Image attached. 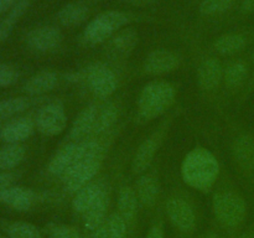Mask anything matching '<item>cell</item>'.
Wrapping results in <instances>:
<instances>
[{
	"instance_id": "obj_9",
	"label": "cell",
	"mask_w": 254,
	"mask_h": 238,
	"mask_svg": "<svg viewBox=\"0 0 254 238\" xmlns=\"http://www.w3.org/2000/svg\"><path fill=\"white\" fill-rule=\"evenodd\" d=\"M165 212L170 222L179 232L191 235L196 228V213L185 198L173 196L165 203Z\"/></svg>"
},
{
	"instance_id": "obj_16",
	"label": "cell",
	"mask_w": 254,
	"mask_h": 238,
	"mask_svg": "<svg viewBox=\"0 0 254 238\" xmlns=\"http://www.w3.org/2000/svg\"><path fill=\"white\" fill-rule=\"evenodd\" d=\"M139 200L136 191L128 185L122 186L118 193V202H117V212L124 218L129 227V232L134 230L136 216H138Z\"/></svg>"
},
{
	"instance_id": "obj_15",
	"label": "cell",
	"mask_w": 254,
	"mask_h": 238,
	"mask_svg": "<svg viewBox=\"0 0 254 238\" xmlns=\"http://www.w3.org/2000/svg\"><path fill=\"white\" fill-rule=\"evenodd\" d=\"M108 207H109V197L106 187L101 191L96 200L92 202V205L82 213V221L83 226L87 231L93 232L97 228L103 226L108 217Z\"/></svg>"
},
{
	"instance_id": "obj_40",
	"label": "cell",
	"mask_w": 254,
	"mask_h": 238,
	"mask_svg": "<svg viewBox=\"0 0 254 238\" xmlns=\"http://www.w3.org/2000/svg\"><path fill=\"white\" fill-rule=\"evenodd\" d=\"M122 1L129 5H134V6H144V5L151 4L155 0H122Z\"/></svg>"
},
{
	"instance_id": "obj_1",
	"label": "cell",
	"mask_w": 254,
	"mask_h": 238,
	"mask_svg": "<svg viewBox=\"0 0 254 238\" xmlns=\"http://www.w3.org/2000/svg\"><path fill=\"white\" fill-rule=\"evenodd\" d=\"M218 175L220 163L210 150L197 146L186 154L181 165V176L188 186L207 192L213 187Z\"/></svg>"
},
{
	"instance_id": "obj_41",
	"label": "cell",
	"mask_w": 254,
	"mask_h": 238,
	"mask_svg": "<svg viewBox=\"0 0 254 238\" xmlns=\"http://www.w3.org/2000/svg\"><path fill=\"white\" fill-rule=\"evenodd\" d=\"M242 10L245 12H253L254 11V0H243Z\"/></svg>"
},
{
	"instance_id": "obj_17",
	"label": "cell",
	"mask_w": 254,
	"mask_h": 238,
	"mask_svg": "<svg viewBox=\"0 0 254 238\" xmlns=\"http://www.w3.org/2000/svg\"><path fill=\"white\" fill-rule=\"evenodd\" d=\"M223 79V68L221 62L215 57H208L198 67V86L202 91L212 92L218 88Z\"/></svg>"
},
{
	"instance_id": "obj_19",
	"label": "cell",
	"mask_w": 254,
	"mask_h": 238,
	"mask_svg": "<svg viewBox=\"0 0 254 238\" xmlns=\"http://www.w3.org/2000/svg\"><path fill=\"white\" fill-rule=\"evenodd\" d=\"M37 195L34 190L22 186H11L2 193L0 202L16 211H29L35 205Z\"/></svg>"
},
{
	"instance_id": "obj_6",
	"label": "cell",
	"mask_w": 254,
	"mask_h": 238,
	"mask_svg": "<svg viewBox=\"0 0 254 238\" xmlns=\"http://www.w3.org/2000/svg\"><path fill=\"white\" fill-rule=\"evenodd\" d=\"M103 156V149H101L96 153L84 156L71 170L67 171L66 175L62 178L64 190L74 195L79 188L93 181L102 168Z\"/></svg>"
},
{
	"instance_id": "obj_8",
	"label": "cell",
	"mask_w": 254,
	"mask_h": 238,
	"mask_svg": "<svg viewBox=\"0 0 254 238\" xmlns=\"http://www.w3.org/2000/svg\"><path fill=\"white\" fill-rule=\"evenodd\" d=\"M34 120L40 133L46 136H56L66 129L67 114L62 103L51 102L39 109Z\"/></svg>"
},
{
	"instance_id": "obj_33",
	"label": "cell",
	"mask_w": 254,
	"mask_h": 238,
	"mask_svg": "<svg viewBox=\"0 0 254 238\" xmlns=\"http://www.w3.org/2000/svg\"><path fill=\"white\" fill-rule=\"evenodd\" d=\"M233 2L235 0H203L200 5V12L206 16L222 14L232 6Z\"/></svg>"
},
{
	"instance_id": "obj_34",
	"label": "cell",
	"mask_w": 254,
	"mask_h": 238,
	"mask_svg": "<svg viewBox=\"0 0 254 238\" xmlns=\"http://www.w3.org/2000/svg\"><path fill=\"white\" fill-rule=\"evenodd\" d=\"M20 72L9 63H0V88L10 87L19 81Z\"/></svg>"
},
{
	"instance_id": "obj_39",
	"label": "cell",
	"mask_w": 254,
	"mask_h": 238,
	"mask_svg": "<svg viewBox=\"0 0 254 238\" xmlns=\"http://www.w3.org/2000/svg\"><path fill=\"white\" fill-rule=\"evenodd\" d=\"M91 238H109L108 232H107V227H106V223L103 226H101L99 228H97L96 231L92 232Z\"/></svg>"
},
{
	"instance_id": "obj_25",
	"label": "cell",
	"mask_w": 254,
	"mask_h": 238,
	"mask_svg": "<svg viewBox=\"0 0 254 238\" xmlns=\"http://www.w3.org/2000/svg\"><path fill=\"white\" fill-rule=\"evenodd\" d=\"M26 149L21 144H6L0 148V171H12L24 161Z\"/></svg>"
},
{
	"instance_id": "obj_37",
	"label": "cell",
	"mask_w": 254,
	"mask_h": 238,
	"mask_svg": "<svg viewBox=\"0 0 254 238\" xmlns=\"http://www.w3.org/2000/svg\"><path fill=\"white\" fill-rule=\"evenodd\" d=\"M145 238H165V235H164V228L163 223L159 221V222H155L150 227L149 232L146 233Z\"/></svg>"
},
{
	"instance_id": "obj_2",
	"label": "cell",
	"mask_w": 254,
	"mask_h": 238,
	"mask_svg": "<svg viewBox=\"0 0 254 238\" xmlns=\"http://www.w3.org/2000/svg\"><path fill=\"white\" fill-rule=\"evenodd\" d=\"M176 91L166 81H153L143 87L138 99V117L144 121L163 116L175 102Z\"/></svg>"
},
{
	"instance_id": "obj_4",
	"label": "cell",
	"mask_w": 254,
	"mask_h": 238,
	"mask_svg": "<svg viewBox=\"0 0 254 238\" xmlns=\"http://www.w3.org/2000/svg\"><path fill=\"white\" fill-rule=\"evenodd\" d=\"M101 149L103 148L94 139H86V140L77 141V143L71 141V143L62 146L52 156L49 165H47V171L52 176L64 178L67 174V171L71 170L84 156L89 155L92 153H96V151L101 150Z\"/></svg>"
},
{
	"instance_id": "obj_27",
	"label": "cell",
	"mask_w": 254,
	"mask_h": 238,
	"mask_svg": "<svg viewBox=\"0 0 254 238\" xmlns=\"http://www.w3.org/2000/svg\"><path fill=\"white\" fill-rule=\"evenodd\" d=\"M246 46L245 36L240 34H226L213 42V49L217 54L228 56L242 51Z\"/></svg>"
},
{
	"instance_id": "obj_13",
	"label": "cell",
	"mask_w": 254,
	"mask_h": 238,
	"mask_svg": "<svg viewBox=\"0 0 254 238\" xmlns=\"http://www.w3.org/2000/svg\"><path fill=\"white\" fill-rule=\"evenodd\" d=\"M98 108L99 107H97L96 104H89V106H87L86 108L79 112L78 116L76 117V119L72 123L71 129H69V140L77 143V141L86 140L89 136L93 135Z\"/></svg>"
},
{
	"instance_id": "obj_31",
	"label": "cell",
	"mask_w": 254,
	"mask_h": 238,
	"mask_svg": "<svg viewBox=\"0 0 254 238\" xmlns=\"http://www.w3.org/2000/svg\"><path fill=\"white\" fill-rule=\"evenodd\" d=\"M9 238H44L39 228L29 222H12L7 226Z\"/></svg>"
},
{
	"instance_id": "obj_32",
	"label": "cell",
	"mask_w": 254,
	"mask_h": 238,
	"mask_svg": "<svg viewBox=\"0 0 254 238\" xmlns=\"http://www.w3.org/2000/svg\"><path fill=\"white\" fill-rule=\"evenodd\" d=\"M106 227L109 238H127L129 235L128 225L117 211L109 213L106 221Z\"/></svg>"
},
{
	"instance_id": "obj_29",
	"label": "cell",
	"mask_w": 254,
	"mask_h": 238,
	"mask_svg": "<svg viewBox=\"0 0 254 238\" xmlns=\"http://www.w3.org/2000/svg\"><path fill=\"white\" fill-rule=\"evenodd\" d=\"M248 76V68L245 62L236 61L228 64L223 71V79L228 88H238L245 83Z\"/></svg>"
},
{
	"instance_id": "obj_11",
	"label": "cell",
	"mask_w": 254,
	"mask_h": 238,
	"mask_svg": "<svg viewBox=\"0 0 254 238\" xmlns=\"http://www.w3.org/2000/svg\"><path fill=\"white\" fill-rule=\"evenodd\" d=\"M180 56L170 50H155L146 56L144 61V72L151 76L170 73L180 66Z\"/></svg>"
},
{
	"instance_id": "obj_7",
	"label": "cell",
	"mask_w": 254,
	"mask_h": 238,
	"mask_svg": "<svg viewBox=\"0 0 254 238\" xmlns=\"http://www.w3.org/2000/svg\"><path fill=\"white\" fill-rule=\"evenodd\" d=\"M87 86L99 99H107L117 91L118 79L113 69L104 62H96L86 71Z\"/></svg>"
},
{
	"instance_id": "obj_46",
	"label": "cell",
	"mask_w": 254,
	"mask_h": 238,
	"mask_svg": "<svg viewBox=\"0 0 254 238\" xmlns=\"http://www.w3.org/2000/svg\"><path fill=\"white\" fill-rule=\"evenodd\" d=\"M0 128H1V119H0Z\"/></svg>"
},
{
	"instance_id": "obj_36",
	"label": "cell",
	"mask_w": 254,
	"mask_h": 238,
	"mask_svg": "<svg viewBox=\"0 0 254 238\" xmlns=\"http://www.w3.org/2000/svg\"><path fill=\"white\" fill-rule=\"evenodd\" d=\"M17 174L12 173V171H0V198L7 188L14 186Z\"/></svg>"
},
{
	"instance_id": "obj_5",
	"label": "cell",
	"mask_w": 254,
	"mask_h": 238,
	"mask_svg": "<svg viewBox=\"0 0 254 238\" xmlns=\"http://www.w3.org/2000/svg\"><path fill=\"white\" fill-rule=\"evenodd\" d=\"M129 21H130V16L127 12L118 11V10L102 12L98 16L94 17L84 29V42L89 46L102 44L121 31V29H123Z\"/></svg>"
},
{
	"instance_id": "obj_3",
	"label": "cell",
	"mask_w": 254,
	"mask_h": 238,
	"mask_svg": "<svg viewBox=\"0 0 254 238\" xmlns=\"http://www.w3.org/2000/svg\"><path fill=\"white\" fill-rule=\"evenodd\" d=\"M212 211L222 227L236 231L242 226L247 216L245 198L233 191H220L212 198Z\"/></svg>"
},
{
	"instance_id": "obj_22",
	"label": "cell",
	"mask_w": 254,
	"mask_h": 238,
	"mask_svg": "<svg viewBox=\"0 0 254 238\" xmlns=\"http://www.w3.org/2000/svg\"><path fill=\"white\" fill-rule=\"evenodd\" d=\"M233 156L236 163L246 173L254 170V139L248 134L238 136L233 144Z\"/></svg>"
},
{
	"instance_id": "obj_38",
	"label": "cell",
	"mask_w": 254,
	"mask_h": 238,
	"mask_svg": "<svg viewBox=\"0 0 254 238\" xmlns=\"http://www.w3.org/2000/svg\"><path fill=\"white\" fill-rule=\"evenodd\" d=\"M20 0H0V14H2L5 11H9Z\"/></svg>"
},
{
	"instance_id": "obj_10",
	"label": "cell",
	"mask_w": 254,
	"mask_h": 238,
	"mask_svg": "<svg viewBox=\"0 0 254 238\" xmlns=\"http://www.w3.org/2000/svg\"><path fill=\"white\" fill-rule=\"evenodd\" d=\"M166 125L160 126V129L151 134L150 136L145 139L140 145L138 146L135 155L133 158V163H131V170L135 175H141L148 170L149 166L153 163L154 158H155L156 153H158L160 144L163 141L164 134H165Z\"/></svg>"
},
{
	"instance_id": "obj_45",
	"label": "cell",
	"mask_w": 254,
	"mask_h": 238,
	"mask_svg": "<svg viewBox=\"0 0 254 238\" xmlns=\"http://www.w3.org/2000/svg\"><path fill=\"white\" fill-rule=\"evenodd\" d=\"M0 238H9V237H4V236H0Z\"/></svg>"
},
{
	"instance_id": "obj_18",
	"label": "cell",
	"mask_w": 254,
	"mask_h": 238,
	"mask_svg": "<svg viewBox=\"0 0 254 238\" xmlns=\"http://www.w3.org/2000/svg\"><path fill=\"white\" fill-rule=\"evenodd\" d=\"M138 34L133 29L121 30L109 39L108 55L113 59H127L138 44Z\"/></svg>"
},
{
	"instance_id": "obj_21",
	"label": "cell",
	"mask_w": 254,
	"mask_h": 238,
	"mask_svg": "<svg viewBox=\"0 0 254 238\" xmlns=\"http://www.w3.org/2000/svg\"><path fill=\"white\" fill-rule=\"evenodd\" d=\"M136 196H138L139 203L146 208H151L155 206L156 201L160 193V186L159 180L153 174H145L141 175L140 178L136 181Z\"/></svg>"
},
{
	"instance_id": "obj_42",
	"label": "cell",
	"mask_w": 254,
	"mask_h": 238,
	"mask_svg": "<svg viewBox=\"0 0 254 238\" xmlns=\"http://www.w3.org/2000/svg\"><path fill=\"white\" fill-rule=\"evenodd\" d=\"M238 238H254V227L245 231V232H243Z\"/></svg>"
},
{
	"instance_id": "obj_44",
	"label": "cell",
	"mask_w": 254,
	"mask_h": 238,
	"mask_svg": "<svg viewBox=\"0 0 254 238\" xmlns=\"http://www.w3.org/2000/svg\"><path fill=\"white\" fill-rule=\"evenodd\" d=\"M253 63H254V52H253ZM253 81H254V77H253Z\"/></svg>"
},
{
	"instance_id": "obj_12",
	"label": "cell",
	"mask_w": 254,
	"mask_h": 238,
	"mask_svg": "<svg viewBox=\"0 0 254 238\" xmlns=\"http://www.w3.org/2000/svg\"><path fill=\"white\" fill-rule=\"evenodd\" d=\"M61 41V31L57 27L49 25L32 29L26 36L27 46L39 52L52 51L60 46Z\"/></svg>"
},
{
	"instance_id": "obj_28",
	"label": "cell",
	"mask_w": 254,
	"mask_h": 238,
	"mask_svg": "<svg viewBox=\"0 0 254 238\" xmlns=\"http://www.w3.org/2000/svg\"><path fill=\"white\" fill-rule=\"evenodd\" d=\"M30 5V0H20L15 6H12L9 10L6 16L0 21V44L7 39L11 30L19 21L20 17L25 14L27 6Z\"/></svg>"
},
{
	"instance_id": "obj_30",
	"label": "cell",
	"mask_w": 254,
	"mask_h": 238,
	"mask_svg": "<svg viewBox=\"0 0 254 238\" xmlns=\"http://www.w3.org/2000/svg\"><path fill=\"white\" fill-rule=\"evenodd\" d=\"M31 106L29 97H15L0 101V119H6L22 113Z\"/></svg>"
},
{
	"instance_id": "obj_14",
	"label": "cell",
	"mask_w": 254,
	"mask_h": 238,
	"mask_svg": "<svg viewBox=\"0 0 254 238\" xmlns=\"http://www.w3.org/2000/svg\"><path fill=\"white\" fill-rule=\"evenodd\" d=\"M35 120L29 117H21L10 120L0 128V139L6 144H20L34 133Z\"/></svg>"
},
{
	"instance_id": "obj_26",
	"label": "cell",
	"mask_w": 254,
	"mask_h": 238,
	"mask_svg": "<svg viewBox=\"0 0 254 238\" xmlns=\"http://www.w3.org/2000/svg\"><path fill=\"white\" fill-rule=\"evenodd\" d=\"M117 118H118V107L109 102L98 108V114H97V120L94 124L93 135H102L111 130L112 126L116 124Z\"/></svg>"
},
{
	"instance_id": "obj_23",
	"label": "cell",
	"mask_w": 254,
	"mask_h": 238,
	"mask_svg": "<svg viewBox=\"0 0 254 238\" xmlns=\"http://www.w3.org/2000/svg\"><path fill=\"white\" fill-rule=\"evenodd\" d=\"M103 188L104 186L102 185L101 181H91L86 186L79 188L72 198V208L74 212L82 215L92 205Z\"/></svg>"
},
{
	"instance_id": "obj_24",
	"label": "cell",
	"mask_w": 254,
	"mask_h": 238,
	"mask_svg": "<svg viewBox=\"0 0 254 238\" xmlns=\"http://www.w3.org/2000/svg\"><path fill=\"white\" fill-rule=\"evenodd\" d=\"M89 14V9L84 2L76 1L64 5L59 12L57 19L64 26H76L83 22Z\"/></svg>"
},
{
	"instance_id": "obj_20",
	"label": "cell",
	"mask_w": 254,
	"mask_h": 238,
	"mask_svg": "<svg viewBox=\"0 0 254 238\" xmlns=\"http://www.w3.org/2000/svg\"><path fill=\"white\" fill-rule=\"evenodd\" d=\"M59 83V76L54 71H41L30 77L22 86V91L30 97L41 96L52 91Z\"/></svg>"
},
{
	"instance_id": "obj_35",
	"label": "cell",
	"mask_w": 254,
	"mask_h": 238,
	"mask_svg": "<svg viewBox=\"0 0 254 238\" xmlns=\"http://www.w3.org/2000/svg\"><path fill=\"white\" fill-rule=\"evenodd\" d=\"M49 238H82L76 227L68 225H55L50 228Z\"/></svg>"
},
{
	"instance_id": "obj_43",
	"label": "cell",
	"mask_w": 254,
	"mask_h": 238,
	"mask_svg": "<svg viewBox=\"0 0 254 238\" xmlns=\"http://www.w3.org/2000/svg\"><path fill=\"white\" fill-rule=\"evenodd\" d=\"M203 238H220V237L216 235H210V236H206V237H203Z\"/></svg>"
}]
</instances>
